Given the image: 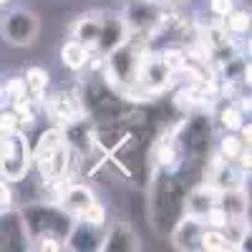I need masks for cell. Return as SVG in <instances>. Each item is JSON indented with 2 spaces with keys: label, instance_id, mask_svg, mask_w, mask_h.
Masks as SVG:
<instances>
[{
  "label": "cell",
  "instance_id": "cell-2",
  "mask_svg": "<svg viewBox=\"0 0 252 252\" xmlns=\"http://www.w3.org/2000/svg\"><path fill=\"white\" fill-rule=\"evenodd\" d=\"M179 154L187 164H202L209 157V146H212V119L209 114H187L184 121L174 129Z\"/></svg>",
  "mask_w": 252,
  "mask_h": 252
},
{
  "label": "cell",
  "instance_id": "cell-19",
  "mask_svg": "<svg viewBox=\"0 0 252 252\" xmlns=\"http://www.w3.org/2000/svg\"><path fill=\"white\" fill-rule=\"evenodd\" d=\"M222 26H224V31L232 35V38L247 35V33H250V10H245V8L229 10V13L222 18Z\"/></svg>",
  "mask_w": 252,
  "mask_h": 252
},
{
  "label": "cell",
  "instance_id": "cell-12",
  "mask_svg": "<svg viewBox=\"0 0 252 252\" xmlns=\"http://www.w3.org/2000/svg\"><path fill=\"white\" fill-rule=\"evenodd\" d=\"M217 199H220V192H217V189H215L212 184L202 182V184L192 187V189H189V192L184 194V199H182V212H184V215L204 217L207 209L212 207V204H217Z\"/></svg>",
  "mask_w": 252,
  "mask_h": 252
},
{
  "label": "cell",
  "instance_id": "cell-25",
  "mask_svg": "<svg viewBox=\"0 0 252 252\" xmlns=\"http://www.w3.org/2000/svg\"><path fill=\"white\" fill-rule=\"evenodd\" d=\"M149 3H154L159 8H174L177 3H182V0H149Z\"/></svg>",
  "mask_w": 252,
  "mask_h": 252
},
{
  "label": "cell",
  "instance_id": "cell-1",
  "mask_svg": "<svg viewBox=\"0 0 252 252\" xmlns=\"http://www.w3.org/2000/svg\"><path fill=\"white\" fill-rule=\"evenodd\" d=\"M18 215H20V222H23L28 242L38 237H56L63 242L73 224V217L66 209L58 202H48V199H33Z\"/></svg>",
  "mask_w": 252,
  "mask_h": 252
},
{
  "label": "cell",
  "instance_id": "cell-16",
  "mask_svg": "<svg viewBox=\"0 0 252 252\" xmlns=\"http://www.w3.org/2000/svg\"><path fill=\"white\" fill-rule=\"evenodd\" d=\"M98 28H101V10H89L76 18L73 23V38L86 43L91 51L96 46V38H98Z\"/></svg>",
  "mask_w": 252,
  "mask_h": 252
},
{
  "label": "cell",
  "instance_id": "cell-13",
  "mask_svg": "<svg viewBox=\"0 0 252 252\" xmlns=\"http://www.w3.org/2000/svg\"><path fill=\"white\" fill-rule=\"evenodd\" d=\"M101 250L106 252H126V250H139V237L126 222H114L109 229H103Z\"/></svg>",
  "mask_w": 252,
  "mask_h": 252
},
{
  "label": "cell",
  "instance_id": "cell-21",
  "mask_svg": "<svg viewBox=\"0 0 252 252\" xmlns=\"http://www.w3.org/2000/svg\"><path fill=\"white\" fill-rule=\"evenodd\" d=\"M78 220H83V222L91 224V227L106 229V224H109V209H106V204H103V202L94 199L86 209H83V215H81Z\"/></svg>",
  "mask_w": 252,
  "mask_h": 252
},
{
  "label": "cell",
  "instance_id": "cell-15",
  "mask_svg": "<svg viewBox=\"0 0 252 252\" xmlns=\"http://www.w3.org/2000/svg\"><path fill=\"white\" fill-rule=\"evenodd\" d=\"M23 81H26V94H28V98L35 103V106H40V103H43V98L48 96V89H51V73H48L43 66H31V68H26Z\"/></svg>",
  "mask_w": 252,
  "mask_h": 252
},
{
  "label": "cell",
  "instance_id": "cell-23",
  "mask_svg": "<svg viewBox=\"0 0 252 252\" xmlns=\"http://www.w3.org/2000/svg\"><path fill=\"white\" fill-rule=\"evenodd\" d=\"M207 5H209V15L217 18V20H222L229 10L237 8V0H209Z\"/></svg>",
  "mask_w": 252,
  "mask_h": 252
},
{
  "label": "cell",
  "instance_id": "cell-17",
  "mask_svg": "<svg viewBox=\"0 0 252 252\" xmlns=\"http://www.w3.org/2000/svg\"><path fill=\"white\" fill-rule=\"evenodd\" d=\"M224 103L220 106L217 111V124H220V129L222 131H237L240 126L247 121L245 111L237 106V103H232V98H222Z\"/></svg>",
  "mask_w": 252,
  "mask_h": 252
},
{
  "label": "cell",
  "instance_id": "cell-14",
  "mask_svg": "<svg viewBox=\"0 0 252 252\" xmlns=\"http://www.w3.org/2000/svg\"><path fill=\"white\" fill-rule=\"evenodd\" d=\"M58 58L63 63V68H68L73 73H81V71H86V63L91 58V48L86 43H81V40H76V38H68L66 43L61 46Z\"/></svg>",
  "mask_w": 252,
  "mask_h": 252
},
{
  "label": "cell",
  "instance_id": "cell-4",
  "mask_svg": "<svg viewBox=\"0 0 252 252\" xmlns=\"http://www.w3.org/2000/svg\"><path fill=\"white\" fill-rule=\"evenodd\" d=\"M174 81H177V73L169 68V63L161 58V53H152L149 48H141L134 86L144 89L152 96H159L164 91H169L174 86Z\"/></svg>",
  "mask_w": 252,
  "mask_h": 252
},
{
  "label": "cell",
  "instance_id": "cell-18",
  "mask_svg": "<svg viewBox=\"0 0 252 252\" xmlns=\"http://www.w3.org/2000/svg\"><path fill=\"white\" fill-rule=\"evenodd\" d=\"M199 250L204 252H229L235 250V245L227 240V235L220 227H204L199 235Z\"/></svg>",
  "mask_w": 252,
  "mask_h": 252
},
{
  "label": "cell",
  "instance_id": "cell-20",
  "mask_svg": "<svg viewBox=\"0 0 252 252\" xmlns=\"http://www.w3.org/2000/svg\"><path fill=\"white\" fill-rule=\"evenodd\" d=\"M250 144H245L240 136H237V131H222V136H220V144H217V154L222 157V159H227V161H237V157L247 149Z\"/></svg>",
  "mask_w": 252,
  "mask_h": 252
},
{
  "label": "cell",
  "instance_id": "cell-22",
  "mask_svg": "<svg viewBox=\"0 0 252 252\" xmlns=\"http://www.w3.org/2000/svg\"><path fill=\"white\" fill-rule=\"evenodd\" d=\"M3 91H5V98H8V106L28 96V94H26V81H23V76H10V78L3 83Z\"/></svg>",
  "mask_w": 252,
  "mask_h": 252
},
{
  "label": "cell",
  "instance_id": "cell-10",
  "mask_svg": "<svg viewBox=\"0 0 252 252\" xmlns=\"http://www.w3.org/2000/svg\"><path fill=\"white\" fill-rule=\"evenodd\" d=\"M28 247V237L20 215L13 207L0 209V250H26Z\"/></svg>",
  "mask_w": 252,
  "mask_h": 252
},
{
  "label": "cell",
  "instance_id": "cell-11",
  "mask_svg": "<svg viewBox=\"0 0 252 252\" xmlns=\"http://www.w3.org/2000/svg\"><path fill=\"white\" fill-rule=\"evenodd\" d=\"M94 199H98L96 197V192L89 187V184H81V182H66V187H63V194H61V207L66 209V212L73 217V220H78L81 215H83V209H86Z\"/></svg>",
  "mask_w": 252,
  "mask_h": 252
},
{
  "label": "cell",
  "instance_id": "cell-5",
  "mask_svg": "<svg viewBox=\"0 0 252 252\" xmlns=\"http://www.w3.org/2000/svg\"><path fill=\"white\" fill-rule=\"evenodd\" d=\"M40 33V18L31 8H10L0 18V35L13 48H28Z\"/></svg>",
  "mask_w": 252,
  "mask_h": 252
},
{
  "label": "cell",
  "instance_id": "cell-8",
  "mask_svg": "<svg viewBox=\"0 0 252 252\" xmlns=\"http://www.w3.org/2000/svg\"><path fill=\"white\" fill-rule=\"evenodd\" d=\"M207 227L204 217H197V215H179V220L172 224L169 229V237H172V245L177 250H199V235L202 229Z\"/></svg>",
  "mask_w": 252,
  "mask_h": 252
},
{
  "label": "cell",
  "instance_id": "cell-7",
  "mask_svg": "<svg viewBox=\"0 0 252 252\" xmlns=\"http://www.w3.org/2000/svg\"><path fill=\"white\" fill-rule=\"evenodd\" d=\"M124 40H126L124 15L121 13H114V10H101V28H98V38H96L94 51L101 53V56H106L116 46H121Z\"/></svg>",
  "mask_w": 252,
  "mask_h": 252
},
{
  "label": "cell",
  "instance_id": "cell-24",
  "mask_svg": "<svg viewBox=\"0 0 252 252\" xmlns=\"http://www.w3.org/2000/svg\"><path fill=\"white\" fill-rule=\"evenodd\" d=\"M13 202H15V194H13V187H10V182H5L3 177H0V209H8V207H13Z\"/></svg>",
  "mask_w": 252,
  "mask_h": 252
},
{
  "label": "cell",
  "instance_id": "cell-3",
  "mask_svg": "<svg viewBox=\"0 0 252 252\" xmlns=\"http://www.w3.org/2000/svg\"><path fill=\"white\" fill-rule=\"evenodd\" d=\"M33 169L31 139L26 129H15L5 139H0V177L10 184L26 182Z\"/></svg>",
  "mask_w": 252,
  "mask_h": 252
},
{
  "label": "cell",
  "instance_id": "cell-6",
  "mask_svg": "<svg viewBox=\"0 0 252 252\" xmlns=\"http://www.w3.org/2000/svg\"><path fill=\"white\" fill-rule=\"evenodd\" d=\"M40 106L46 109L48 119L58 126H68L76 119L86 116V109H83V101H81V91H56V94L46 96Z\"/></svg>",
  "mask_w": 252,
  "mask_h": 252
},
{
  "label": "cell",
  "instance_id": "cell-9",
  "mask_svg": "<svg viewBox=\"0 0 252 252\" xmlns=\"http://www.w3.org/2000/svg\"><path fill=\"white\" fill-rule=\"evenodd\" d=\"M103 229L91 227L83 220H73L66 240H63V250H76V252H96L101 250Z\"/></svg>",
  "mask_w": 252,
  "mask_h": 252
},
{
  "label": "cell",
  "instance_id": "cell-26",
  "mask_svg": "<svg viewBox=\"0 0 252 252\" xmlns=\"http://www.w3.org/2000/svg\"><path fill=\"white\" fill-rule=\"evenodd\" d=\"M15 0H0V8H8V5H13Z\"/></svg>",
  "mask_w": 252,
  "mask_h": 252
}]
</instances>
